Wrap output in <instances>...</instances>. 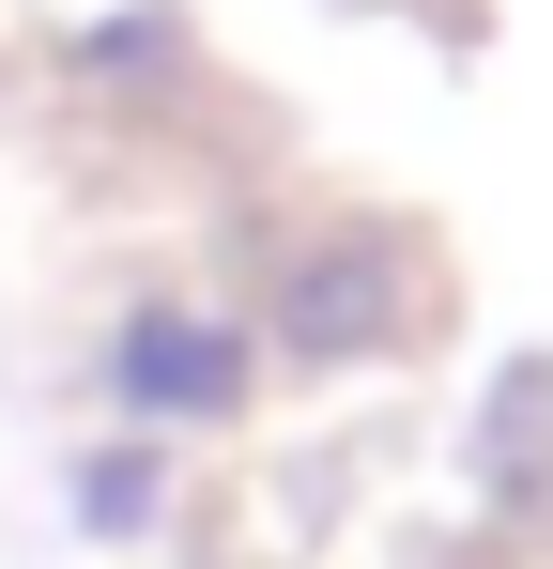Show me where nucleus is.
Wrapping results in <instances>:
<instances>
[{"label": "nucleus", "mask_w": 553, "mask_h": 569, "mask_svg": "<svg viewBox=\"0 0 553 569\" xmlns=\"http://www.w3.org/2000/svg\"><path fill=\"white\" fill-rule=\"evenodd\" d=\"M108 400L123 416H231L247 400V339L231 323H184V308H139L123 355H108Z\"/></svg>", "instance_id": "f257e3e1"}, {"label": "nucleus", "mask_w": 553, "mask_h": 569, "mask_svg": "<svg viewBox=\"0 0 553 569\" xmlns=\"http://www.w3.org/2000/svg\"><path fill=\"white\" fill-rule=\"evenodd\" d=\"M384 323H400V262H384V247H323L308 278L276 292V339H292V355H369Z\"/></svg>", "instance_id": "f03ea898"}]
</instances>
